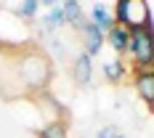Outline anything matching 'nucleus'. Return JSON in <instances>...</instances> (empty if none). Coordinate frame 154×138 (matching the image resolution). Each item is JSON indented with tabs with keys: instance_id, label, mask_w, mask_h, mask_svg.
Listing matches in <instances>:
<instances>
[{
	"instance_id": "obj_1",
	"label": "nucleus",
	"mask_w": 154,
	"mask_h": 138,
	"mask_svg": "<svg viewBox=\"0 0 154 138\" xmlns=\"http://www.w3.org/2000/svg\"><path fill=\"white\" fill-rule=\"evenodd\" d=\"M5 72H11V82L3 85L5 96H19V93L37 96L48 90V82L53 77V61L40 48H24L14 56Z\"/></svg>"
},
{
	"instance_id": "obj_2",
	"label": "nucleus",
	"mask_w": 154,
	"mask_h": 138,
	"mask_svg": "<svg viewBox=\"0 0 154 138\" xmlns=\"http://www.w3.org/2000/svg\"><path fill=\"white\" fill-rule=\"evenodd\" d=\"M125 56L133 59V66L154 64V29H152V21H146L138 29H128Z\"/></svg>"
},
{
	"instance_id": "obj_3",
	"label": "nucleus",
	"mask_w": 154,
	"mask_h": 138,
	"mask_svg": "<svg viewBox=\"0 0 154 138\" xmlns=\"http://www.w3.org/2000/svg\"><path fill=\"white\" fill-rule=\"evenodd\" d=\"M114 24L125 29H138L146 21H152V3L141 0H117L114 3Z\"/></svg>"
},
{
	"instance_id": "obj_4",
	"label": "nucleus",
	"mask_w": 154,
	"mask_h": 138,
	"mask_svg": "<svg viewBox=\"0 0 154 138\" xmlns=\"http://www.w3.org/2000/svg\"><path fill=\"white\" fill-rule=\"evenodd\" d=\"M133 85H136V93L143 98V104L152 109L154 106V64L133 66Z\"/></svg>"
},
{
	"instance_id": "obj_5",
	"label": "nucleus",
	"mask_w": 154,
	"mask_h": 138,
	"mask_svg": "<svg viewBox=\"0 0 154 138\" xmlns=\"http://www.w3.org/2000/svg\"><path fill=\"white\" fill-rule=\"evenodd\" d=\"M80 37H82V53H85L88 59H93V56L101 53V48H104V32L98 29L96 24L88 21V27L80 32Z\"/></svg>"
},
{
	"instance_id": "obj_6",
	"label": "nucleus",
	"mask_w": 154,
	"mask_h": 138,
	"mask_svg": "<svg viewBox=\"0 0 154 138\" xmlns=\"http://www.w3.org/2000/svg\"><path fill=\"white\" fill-rule=\"evenodd\" d=\"M69 75H72V80H75V85H80V88H88V85L93 82V59H88L85 53H80L75 61H72Z\"/></svg>"
},
{
	"instance_id": "obj_7",
	"label": "nucleus",
	"mask_w": 154,
	"mask_h": 138,
	"mask_svg": "<svg viewBox=\"0 0 154 138\" xmlns=\"http://www.w3.org/2000/svg\"><path fill=\"white\" fill-rule=\"evenodd\" d=\"M35 104H37V109L48 117V122H51V120H64V106L59 104V98L51 90L37 93V96H35Z\"/></svg>"
},
{
	"instance_id": "obj_8",
	"label": "nucleus",
	"mask_w": 154,
	"mask_h": 138,
	"mask_svg": "<svg viewBox=\"0 0 154 138\" xmlns=\"http://www.w3.org/2000/svg\"><path fill=\"white\" fill-rule=\"evenodd\" d=\"M88 19H91V24H96L104 35L114 27V19H112V14H109V8L104 5V3H96V5L91 8V14H88Z\"/></svg>"
},
{
	"instance_id": "obj_9",
	"label": "nucleus",
	"mask_w": 154,
	"mask_h": 138,
	"mask_svg": "<svg viewBox=\"0 0 154 138\" xmlns=\"http://www.w3.org/2000/svg\"><path fill=\"white\" fill-rule=\"evenodd\" d=\"M37 138H69L66 120H51L43 127H37Z\"/></svg>"
},
{
	"instance_id": "obj_10",
	"label": "nucleus",
	"mask_w": 154,
	"mask_h": 138,
	"mask_svg": "<svg viewBox=\"0 0 154 138\" xmlns=\"http://www.w3.org/2000/svg\"><path fill=\"white\" fill-rule=\"evenodd\" d=\"M104 43H109V45L114 48L117 53H122V56H125V48H128V29L114 24V27L104 35Z\"/></svg>"
},
{
	"instance_id": "obj_11",
	"label": "nucleus",
	"mask_w": 154,
	"mask_h": 138,
	"mask_svg": "<svg viewBox=\"0 0 154 138\" xmlns=\"http://www.w3.org/2000/svg\"><path fill=\"white\" fill-rule=\"evenodd\" d=\"M59 27H64L61 5H51V11L40 19V35H43V32H56Z\"/></svg>"
},
{
	"instance_id": "obj_12",
	"label": "nucleus",
	"mask_w": 154,
	"mask_h": 138,
	"mask_svg": "<svg viewBox=\"0 0 154 138\" xmlns=\"http://www.w3.org/2000/svg\"><path fill=\"white\" fill-rule=\"evenodd\" d=\"M101 72H104V77H106L109 82L117 85V82H122V80H125V72H128V69H125L122 59H114V61H106V64H104Z\"/></svg>"
},
{
	"instance_id": "obj_13",
	"label": "nucleus",
	"mask_w": 154,
	"mask_h": 138,
	"mask_svg": "<svg viewBox=\"0 0 154 138\" xmlns=\"http://www.w3.org/2000/svg\"><path fill=\"white\" fill-rule=\"evenodd\" d=\"M59 5H61L64 24H69V27H72L77 19L85 14V11H82V3H77V0H64V3H59Z\"/></svg>"
},
{
	"instance_id": "obj_14",
	"label": "nucleus",
	"mask_w": 154,
	"mask_h": 138,
	"mask_svg": "<svg viewBox=\"0 0 154 138\" xmlns=\"http://www.w3.org/2000/svg\"><path fill=\"white\" fill-rule=\"evenodd\" d=\"M40 5H43L40 0H21V3L16 5V16H19V19H27V21H29V19H37Z\"/></svg>"
},
{
	"instance_id": "obj_15",
	"label": "nucleus",
	"mask_w": 154,
	"mask_h": 138,
	"mask_svg": "<svg viewBox=\"0 0 154 138\" xmlns=\"http://www.w3.org/2000/svg\"><path fill=\"white\" fill-rule=\"evenodd\" d=\"M48 59H64L66 56V45H64V40H59V37H51V45H48Z\"/></svg>"
},
{
	"instance_id": "obj_16",
	"label": "nucleus",
	"mask_w": 154,
	"mask_h": 138,
	"mask_svg": "<svg viewBox=\"0 0 154 138\" xmlns=\"http://www.w3.org/2000/svg\"><path fill=\"white\" fill-rule=\"evenodd\" d=\"M117 136H120V130H117L114 125H104V127L96 133V138H117Z\"/></svg>"
},
{
	"instance_id": "obj_17",
	"label": "nucleus",
	"mask_w": 154,
	"mask_h": 138,
	"mask_svg": "<svg viewBox=\"0 0 154 138\" xmlns=\"http://www.w3.org/2000/svg\"><path fill=\"white\" fill-rule=\"evenodd\" d=\"M117 138H125V136H122V133H120V136H117Z\"/></svg>"
}]
</instances>
